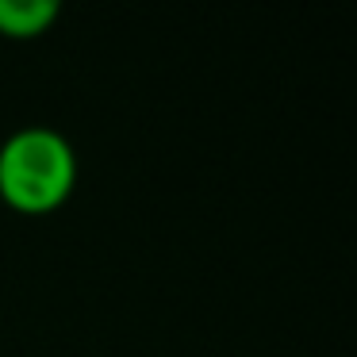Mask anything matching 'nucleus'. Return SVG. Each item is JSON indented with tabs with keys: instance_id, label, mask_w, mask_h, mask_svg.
<instances>
[{
	"instance_id": "obj_1",
	"label": "nucleus",
	"mask_w": 357,
	"mask_h": 357,
	"mask_svg": "<svg viewBox=\"0 0 357 357\" xmlns=\"http://www.w3.org/2000/svg\"><path fill=\"white\" fill-rule=\"evenodd\" d=\"M77 181V158L54 127H20L0 146V196L16 211H54Z\"/></svg>"
},
{
	"instance_id": "obj_2",
	"label": "nucleus",
	"mask_w": 357,
	"mask_h": 357,
	"mask_svg": "<svg viewBox=\"0 0 357 357\" xmlns=\"http://www.w3.org/2000/svg\"><path fill=\"white\" fill-rule=\"evenodd\" d=\"M54 20V0H0V35H8V39H35Z\"/></svg>"
}]
</instances>
